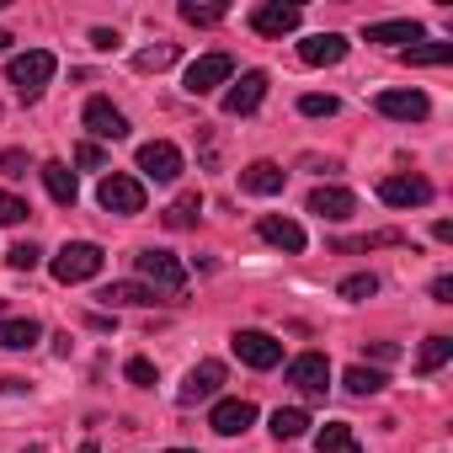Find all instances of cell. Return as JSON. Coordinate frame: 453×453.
Wrapping results in <instances>:
<instances>
[{"label": "cell", "instance_id": "cell-1", "mask_svg": "<svg viewBox=\"0 0 453 453\" xmlns=\"http://www.w3.org/2000/svg\"><path fill=\"white\" fill-rule=\"evenodd\" d=\"M54 70H59V59H54L49 49H27V54H17V59L6 65V81L17 86V96H22V102H38V96H43V86L54 81Z\"/></svg>", "mask_w": 453, "mask_h": 453}, {"label": "cell", "instance_id": "cell-2", "mask_svg": "<svg viewBox=\"0 0 453 453\" xmlns=\"http://www.w3.org/2000/svg\"><path fill=\"white\" fill-rule=\"evenodd\" d=\"M96 203L118 219H134V213H144V181L128 176V171H107L102 187H96Z\"/></svg>", "mask_w": 453, "mask_h": 453}, {"label": "cell", "instance_id": "cell-3", "mask_svg": "<svg viewBox=\"0 0 453 453\" xmlns=\"http://www.w3.org/2000/svg\"><path fill=\"white\" fill-rule=\"evenodd\" d=\"M134 267H139V278H144L155 294H181V288H187V267H181V257H171V251L144 246V251L134 257Z\"/></svg>", "mask_w": 453, "mask_h": 453}, {"label": "cell", "instance_id": "cell-4", "mask_svg": "<svg viewBox=\"0 0 453 453\" xmlns=\"http://www.w3.org/2000/svg\"><path fill=\"white\" fill-rule=\"evenodd\" d=\"M102 267H107V257H102L96 241H70V246L54 257V278H59V283H91Z\"/></svg>", "mask_w": 453, "mask_h": 453}, {"label": "cell", "instance_id": "cell-5", "mask_svg": "<svg viewBox=\"0 0 453 453\" xmlns=\"http://www.w3.org/2000/svg\"><path fill=\"white\" fill-rule=\"evenodd\" d=\"M230 81H235V59H230V54H203V59H192L187 75H181L187 96H208V91L230 86Z\"/></svg>", "mask_w": 453, "mask_h": 453}, {"label": "cell", "instance_id": "cell-6", "mask_svg": "<svg viewBox=\"0 0 453 453\" xmlns=\"http://www.w3.org/2000/svg\"><path fill=\"white\" fill-rule=\"evenodd\" d=\"M230 347H235V357H241L246 368H278V363H283V342L267 336V331H235Z\"/></svg>", "mask_w": 453, "mask_h": 453}, {"label": "cell", "instance_id": "cell-7", "mask_svg": "<svg viewBox=\"0 0 453 453\" xmlns=\"http://www.w3.org/2000/svg\"><path fill=\"white\" fill-rule=\"evenodd\" d=\"M299 22H304V12L283 6V0H262V6L251 12V33L257 38H288V33H299Z\"/></svg>", "mask_w": 453, "mask_h": 453}, {"label": "cell", "instance_id": "cell-8", "mask_svg": "<svg viewBox=\"0 0 453 453\" xmlns=\"http://www.w3.org/2000/svg\"><path fill=\"white\" fill-rule=\"evenodd\" d=\"M139 171L150 181H176L181 176V150L171 139H150V144H139Z\"/></svg>", "mask_w": 453, "mask_h": 453}, {"label": "cell", "instance_id": "cell-9", "mask_svg": "<svg viewBox=\"0 0 453 453\" xmlns=\"http://www.w3.org/2000/svg\"><path fill=\"white\" fill-rule=\"evenodd\" d=\"M219 384H224V363H213V357H203L187 379H181V389H176V405H203V400H213L219 395Z\"/></svg>", "mask_w": 453, "mask_h": 453}, {"label": "cell", "instance_id": "cell-10", "mask_svg": "<svg viewBox=\"0 0 453 453\" xmlns=\"http://www.w3.org/2000/svg\"><path fill=\"white\" fill-rule=\"evenodd\" d=\"M262 96H267V70H246L241 81H230V91H224V112L246 118V112L262 107Z\"/></svg>", "mask_w": 453, "mask_h": 453}, {"label": "cell", "instance_id": "cell-11", "mask_svg": "<svg viewBox=\"0 0 453 453\" xmlns=\"http://www.w3.org/2000/svg\"><path fill=\"white\" fill-rule=\"evenodd\" d=\"M81 123L91 128V139H128V118H123L107 96H91L86 112H81Z\"/></svg>", "mask_w": 453, "mask_h": 453}, {"label": "cell", "instance_id": "cell-12", "mask_svg": "<svg viewBox=\"0 0 453 453\" xmlns=\"http://www.w3.org/2000/svg\"><path fill=\"white\" fill-rule=\"evenodd\" d=\"M379 197L389 208H421V203H432V181L426 176H384L379 181Z\"/></svg>", "mask_w": 453, "mask_h": 453}, {"label": "cell", "instance_id": "cell-13", "mask_svg": "<svg viewBox=\"0 0 453 453\" xmlns=\"http://www.w3.org/2000/svg\"><path fill=\"white\" fill-rule=\"evenodd\" d=\"M288 384L304 389V395H326V384H331V363H326V352H299V357L288 363Z\"/></svg>", "mask_w": 453, "mask_h": 453}, {"label": "cell", "instance_id": "cell-14", "mask_svg": "<svg viewBox=\"0 0 453 453\" xmlns=\"http://www.w3.org/2000/svg\"><path fill=\"white\" fill-rule=\"evenodd\" d=\"M373 107H379L384 118H395V123H421V118L432 112V102H426L421 91H379Z\"/></svg>", "mask_w": 453, "mask_h": 453}, {"label": "cell", "instance_id": "cell-15", "mask_svg": "<svg viewBox=\"0 0 453 453\" xmlns=\"http://www.w3.org/2000/svg\"><path fill=\"white\" fill-rule=\"evenodd\" d=\"M257 230H262L267 246H278V251H288V257H299V251L310 246V241H304V224H294V219H283V213H267Z\"/></svg>", "mask_w": 453, "mask_h": 453}, {"label": "cell", "instance_id": "cell-16", "mask_svg": "<svg viewBox=\"0 0 453 453\" xmlns=\"http://www.w3.org/2000/svg\"><path fill=\"white\" fill-rule=\"evenodd\" d=\"M251 421H257V405H251V400H219L213 416H208V426H213L219 437H241Z\"/></svg>", "mask_w": 453, "mask_h": 453}, {"label": "cell", "instance_id": "cell-17", "mask_svg": "<svg viewBox=\"0 0 453 453\" xmlns=\"http://www.w3.org/2000/svg\"><path fill=\"white\" fill-rule=\"evenodd\" d=\"M283 181H288V171L273 165V160H251V165L241 171V192H251V197H278Z\"/></svg>", "mask_w": 453, "mask_h": 453}, {"label": "cell", "instance_id": "cell-18", "mask_svg": "<svg viewBox=\"0 0 453 453\" xmlns=\"http://www.w3.org/2000/svg\"><path fill=\"white\" fill-rule=\"evenodd\" d=\"M347 49H352V43H347L342 33H315V38H304V43H299V59L320 70V65H342V59H347Z\"/></svg>", "mask_w": 453, "mask_h": 453}, {"label": "cell", "instance_id": "cell-19", "mask_svg": "<svg viewBox=\"0 0 453 453\" xmlns=\"http://www.w3.org/2000/svg\"><path fill=\"white\" fill-rule=\"evenodd\" d=\"M38 176H43V187H49V197H54L59 208H75L81 187H75V171H70L65 160H43V165H38Z\"/></svg>", "mask_w": 453, "mask_h": 453}, {"label": "cell", "instance_id": "cell-20", "mask_svg": "<svg viewBox=\"0 0 453 453\" xmlns=\"http://www.w3.org/2000/svg\"><path fill=\"white\" fill-rule=\"evenodd\" d=\"M310 213H320V219H352L357 213V197L347 187H315L310 192Z\"/></svg>", "mask_w": 453, "mask_h": 453}, {"label": "cell", "instance_id": "cell-21", "mask_svg": "<svg viewBox=\"0 0 453 453\" xmlns=\"http://www.w3.org/2000/svg\"><path fill=\"white\" fill-rule=\"evenodd\" d=\"M96 299H102L107 310H144V304H155L160 294H155L150 283H107Z\"/></svg>", "mask_w": 453, "mask_h": 453}, {"label": "cell", "instance_id": "cell-22", "mask_svg": "<svg viewBox=\"0 0 453 453\" xmlns=\"http://www.w3.org/2000/svg\"><path fill=\"white\" fill-rule=\"evenodd\" d=\"M43 342V326L33 320V315H22V320H0V347H6V352H27V347H38Z\"/></svg>", "mask_w": 453, "mask_h": 453}, {"label": "cell", "instance_id": "cell-23", "mask_svg": "<svg viewBox=\"0 0 453 453\" xmlns=\"http://www.w3.org/2000/svg\"><path fill=\"white\" fill-rule=\"evenodd\" d=\"M368 43H389V49H400V43H421V22L416 17H400V22H373L368 27Z\"/></svg>", "mask_w": 453, "mask_h": 453}, {"label": "cell", "instance_id": "cell-24", "mask_svg": "<svg viewBox=\"0 0 453 453\" xmlns=\"http://www.w3.org/2000/svg\"><path fill=\"white\" fill-rule=\"evenodd\" d=\"M310 432V411L304 405H278L273 411V437L278 442H294V437H304Z\"/></svg>", "mask_w": 453, "mask_h": 453}, {"label": "cell", "instance_id": "cell-25", "mask_svg": "<svg viewBox=\"0 0 453 453\" xmlns=\"http://www.w3.org/2000/svg\"><path fill=\"white\" fill-rule=\"evenodd\" d=\"M315 448H320V453H363L347 421H326V426L315 432Z\"/></svg>", "mask_w": 453, "mask_h": 453}, {"label": "cell", "instance_id": "cell-26", "mask_svg": "<svg viewBox=\"0 0 453 453\" xmlns=\"http://www.w3.org/2000/svg\"><path fill=\"white\" fill-rule=\"evenodd\" d=\"M197 213H203V192H181V197H176L160 219H165V230H192Z\"/></svg>", "mask_w": 453, "mask_h": 453}, {"label": "cell", "instance_id": "cell-27", "mask_svg": "<svg viewBox=\"0 0 453 453\" xmlns=\"http://www.w3.org/2000/svg\"><path fill=\"white\" fill-rule=\"evenodd\" d=\"M176 59H181L176 43H155V49H139V54H134V70H139V75H160V70H171Z\"/></svg>", "mask_w": 453, "mask_h": 453}, {"label": "cell", "instance_id": "cell-28", "mask_svg": "<svg viewBox=\"0 0 453 453\" xmlns=\"http://www.w3.org/2000/svg\"><path fill=\"white\" fill-rule=\"evenodd\" d=\"M448 357H453V342H448V336H426L421 352H416V373H437Z\"/></svg>", "mask_w": 453, "mask_h": 453}, {"label": "cell", "instance_id": "cell-29", "mask_svg": "<svg viewBox=\"0 0 453 453\" xmlns=\"http://www.w3.org/2000/svg\"><path fill=\"white\" fill-rule=\"evenodd\" d=\"M342 384H347L352 395H379L389 379H384L379 368H363V363H357V368H347V373H342Z\"/></svg>", "mask_w": 453, "mask_h": 453}, {"label": "cell", "instance_id": "cell-30", "mask_svg": "<svg viewBox=\"0 0 453 453\" xmlns=\"http://www.w3.org/2000/svg\"><path fill=\"white\" fill-rule=\"evenodd\" d=\"M181 22H192V27H219L224 17H230V6H197V0H181Z\"/></svg>", "mask_w": 453, "mask_h": 453}, {"label": "cell", "instance_id": "cell-31", "mask_svg": "<svg viewBox=\"0 0 453 453\" xmlns=\"http://www.w3.org/2000/svg\"><path fill=\"white\" fill-rule=\"evenodd\" d=\"M405 65H448L453 59V43H416V49H400Z\"/></svg>", "mask_w": 453, "mask_h": 453}, {"label": "cell", "instance_id": "cell-32", "mask_svg": "<svg viewBox=\"0 0 453 453\" xmlns=\"http://www.w3.org/2000/svg\"><path fill=\"white\" fill-rule=\"evenodd\" d=\"M379 246H405L400 230H373V235H357V241H336V251H379Z\"/></svg>", "mask_w": 453, "mask_h": 453}, {"label": "cell", "instance_id": "cell-33", "mask_svg": "<svg viewBox=\"0 0 453 453\" xmlns=\"http://www.w3.org/2000/svg\"><path fill=\"white\" fill-rule=\"evenodd\" d=\"M336 294L352 299V304H357V299H373V294H379V278H373V273H352V278H342Z\"/></svg>", "mask_w": 453, "mask_h": 453}, {"label": "cell", "instance_id": "cell-34", "mask_svg": "<svg viewBox=\"0 0 453 453\" xmlns=\"http://www.w3.org/2000/svg\"><path fill=\"white\" fill-rule=\"evenodd\" d=\"M123 379H128V384H139V389H155V379H160V373H155V363H150V357H128V363H123Z\"/></svg>", "mask_w": 453, "mask_h": 453}, {"label": "cell", "instance_id": "cell-35", "mask_svg": "<svg viewBox=\"0 0 453 453\" xmlns=\"http://www.w3.org/2000/svg\"><path fill=\"white\" fill-rule=\"evenodd\" d=\"M336 107H342V102H336V96H320V91L299 96V112H304V118H336Z\"/></svg>", "mask_w": 453, "mask_h": 453}, {"label": "cell", "instance_id": "cell-36", "mask_svg": "<svg viewBox=\"0 0 453 453\" xmlns=\"http://www.w3.org/2000/svg\"><path fill=\"white\" fill-rule=\"evenodd\" d=\"M6 262H12V267H17V273H33V267H38V262H43V251H38V246H33V241H17V246H12V251H6Z\"/></svg>", "mask_w": 453, "mask_h": 453}, {"label": "cell", "instance_id": "cell-37", "mask_svg": "<svg viewBox=\"0 0 453 453\" xmlns=\"http://www.w3.org/2000/svg\"><path fill=\"white\" fill-rule=\"evenodd\" d=\"M27 213H33V208H27L17 192H6V187H0V224H22Z\"/></svg>", "mask_w": 453, "mask_h": 453}, {"label": "cell", "instance_id": "cell-38", "mask_svg": "<svg viewBox=\"0 0 453 453\" xmlns=\"http://www.w3.org/2000/svg\"><path fill=\"white\" fill-rule=\"evenodd\" d=\"M0 171H6V176H27V150H0Z\"/></svg>", "mask_w": 453, "mask_h": 453}, {"label": "cell", "instance_id": "cell-39", "mask_svg": "<svg viewBox=\"0 0 453 453\" xmlns=\"http://www.w3.org/2000/svg\"><path fill=\"white\" fill-rule=\"evenodd\" d=\"M118 43H123V38H118L112 27H91V49H102V54H112Z\"/></svg>", "mask_w": 453, "mask_h": 453}, {"label": "cell", "instance_id": "cell-40", "mask_svg": "<svg viewBox=\"0 0 453 453\" xmlns=\"http://www.w3.org/2000/svg\"><path fill=\"white\" fill-rule=\"evenodd\" d=\"M75 165H86V171H102V150H96V144H81V150H75Z\"/></svg>", "mask_w": 453, "mask_h": 453}, {"label": "cell", "instance_id": "cell-41", "mask_svg": "<svg viewBox=\"0 0 453 453\" xmlns=\"http://www.w3.org/2000/svg\"><path fill=\"white\" fill-rule=\"evenodd\" d=\"M368 357H373V363H395V357H400V347H395V342H373V347H368Z\"/></svg>", "mask_w": 453, "mask_h": 453}, {"label": "cell", "instance_id": "cell-42", "mask_svg": "<svg viewBox=\"0 0 453 453\" xmlns=\"http://www.w3.org/2000/svg\"><path fill=\"white\" fill-rule=\"evenodd\" d=\"M432 299L437 304H453V278H432Z\"/></svg>", "mask_w": 453, "mask_h": 453}, {"label": "cell", "instance_id": "cell-43", "mask_svg": "<svg viewBox=\"0 0 453 453\" xmlns=\"http://www.w3.org/2000/svg\"><path fill=\"white\" fill-rule=\"evenodd\" d=\"M6 49H12V33H6V27H0V54H6Z\"/></svg>", "mask_w": 453, "mask_h": 453}, {"label": "cell", "instance_id": "cell-44", "mask_svg": "<svg viewBox=\"0 0 453 453\" xmlns=\"http://www.w3.org/2000/svg\"><path fill=\"white\" fill-rule=\"evenodd\" d=\"M75 453H102V448H96V442H81V448H75Z\"/></svg>", "mask_w": 453, "mask_h": 453}, {"label": "cell", "instance_id": "cell-45", "mask_svg": "<svg viewBox=\"0 0 453 453\" xmlns=\"http://www.w3.org/2000/svg\"><path fill=\"white\" fill-rule=\"evenodd\" d=\"M165 453H192V448H165Z\"/></svg>", "mask_w": 453, "mask_h": 453}]
</instances>
